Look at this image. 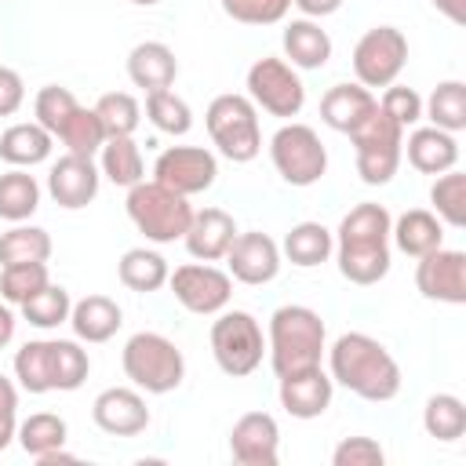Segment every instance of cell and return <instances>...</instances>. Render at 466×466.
<instances>
[{
	"label": "cell",
	"instance_id": "1",
	"mask_svg": "<svg viewBox=\"0 0 466 466\" xmlns=\"http://www.w3.org/2000/svg\"><path fill=\"white\" fill-rule=\"evenodd\" d=\"M390 222L393 215L386 211V204H375V200H360L342 215L339 229L331 233L335 237L331 255L339 262V273L350 284L371 288L390 273V255H393Z\"/></svg>",
	"mask_w": 466,
	"mask_h": 466
},
{
	"label": "cell",
	"instance_id": "2",
	"mask_svg": "<svg viewBox=\"0 0 466 466\" xmlns=\"http://www.w3.org/2000/svg\"><path fill=\"white\" fill-rule=\"evenodd\" d=\"M324 353H328L331 382L350 390L353 397L386 404L400 393V364L379 339L364 331H342Z\"/></svg>",
	"mask_w": 466,
	"mask_h": 466
},
{
	"label": "cell",
	"instance_id": "3",
	"mask_svg": "<svg viewBox=\"0 0 466 466\" xmlns=\"http://www.w3.org/2000/svg\"><path fill=\"white\" fill-rule=\"evenodd\" d=\"M324 350H328V328L317 309L288 302L269 313L266 357H269V368L277 379L291 375V371L317 368L324 360Z\"/></svg>",
	"mask_w": 466,
	"mask_h": 466
},
{
	"label": "cell",
	"instance_id": "4",
	"mask_svg": "<svg viewBox=\"0 0 466 466\" xmlns=\"http://www.w3.org/2000/svg\"><path fill=\"white\" fill-rule=\"evenodd\" d=\"M124 211L131 218V226L149 240V244H175L186 237L189 222H193V204L189 197L160 186L157 178H142L127 189Z\"/></svg>",
	"mask_w": 466,
	"mask_h": 466
},
{
	"label": "cell",
	"instance_id": "5",
	"mask_svg": "<svg viewBox=\"0 0 466 466\" xmlns=\"http://www.w3.org/2000/svg\"><path fill=\"white\" fill-rule=\"evenodd\" d=\"M120 368L135 390L153 393V397L178 390L186 379L182 350L160 331H135L120 350Z\"/></svg>",
	"mask_w": 466,
	"mask_h": 466
},
{
	"label": "cell",
	"instance_id": "6",
	"mask_svg": "<svg viewBox=\"0 0 466 466\" xmlns=\"http://www.w3.org/2000/svg\"><path fill=\"white\" fill-rule=\"evenodd\" d=\"M204 127L211 135V146L233 160V164H248L262 153V127H258V109L248 95L240 91H226L215 95L204 109Z\"/></svg>",
	"mask_w": 466,
	"mask_h": 466
},
{
	"label": "cell",
	"instance_id": "7",
	"mask_svg": "<svg viewBox=\"0 0 466 466\" xmlns=\"http://www.w3.org/2000/svg\"><path fill=\"white\" fill-rule=\"evenodd\" d=\"M208 342H211V357H215L218 371H226L229 379L251 375L266 357V331L255 320V313H248V309L215 313Z\"/></svg>",
	"mask_w": 466,
	"mask_h": 466
},
{
	"label": "cell",
	"instance_id": "8",
	"mask_svg": "<svg viewBox=\"0 0 466 466\" xmlns=\"http://www.w3.org/2000/svg\"><path fill=\"white\" fill-rule=\"evenodd\" d=\"M269 160H273L277 175L288 186L306 189V186H317L324 178V171H328V146L320 142V135L309 124L288 120L269 138Z\"/></svg>",
	"mask_w": 466,
	"mask_h": 466
},
{
	"label": "cell",
	"instance_id": "9",
	"mask_svg": "<svg viewBox=\"0 0 466 466\" xmlns=\"http://www.w3.org/2000/svg\"><path fill=\"white\" fill-rule=\"evenodd\" d=\"M350 142H353V157H357V175H360V182H368V186H386V182H393V175H397V167H400V160H404V153H400V146H404V127H400L397 120H390V116L375 106V113H371L357 131H350Z\"/></svg>",
	"mask_w": 466,
	"mask_h": 466
},
{
	"label": "cell",
	"instance_id": "10",
	"mask_svg": "<svg viewBox=\"0 0 466 466\" xmlns=\"http://www.w3.org/2000/svg\"><path fill=\"white\" fill-rule=\"evenodd\" d=\"M244 87H248V98L255 102V109L269 113V116H280V120H291L302 113L306 106V84L299 76V69L277 55H262L248 66V76H244Z\"/></svg>",
	"mask_w": 466,
	"mask_h": 466
},
{
	"label": "cell",
	"instance_id": "11",
	"mask_svg": "<svg viewBox=\"0 0 466 466\" xmlns=\"http://www.w3.org/2000/svg\"><path fill=\"white\" fill-rule=\"evenodd\" d=\"M353 76L368 91L397 84V76L408 66V36L397 25H371L357 44H353Z\"/></svg>",
	"mask_w": 466,
	"mask_h": 466
},
{
	"label": "cell",
	"instance_id": "12",
	"mask_svg": "<svg viewBox=\"0 0 466 466\" xmlns=\"http://www.w3.org/2000/svg\"><path fill=\"white\" fill-rule=\"evenodd\" d=\"M167 288L175 302L197 317H215L233 299V277L211 262H182L167 273Z\"/></svg>",
	"mask_w": 466,
	"mask_h": 466
},
{
	"label": "cell",
	"instance_id": "13",
	"mask_svg": "<svg viewBox=\"0 0 466 466\" xmlns=\"http://www.w3.org/2000/svg\"><path fill=\"white\" fill-rule=\"evenodd\" d=\"M153 178L182 197H197L215 186L218 178V157L208 146H167L153 160Z\"/></svg>",
	"mask_w": 466,
	"mask_h": 466
},
{
	"label": "cell",
	"instance_id": "14",
	"mask_svg": "<svg viewBox=\"0 0 466 466\" xmlns=\"http://www.w3.org/2000/svg\"><path fill=\"white\" fill-rule=\"evenodd\" d=\"M415 288L430 302L466 306V255L459 248H433L415 262Z\"/></svg>",
	"mask_w": 466,
	"mask_h": 466
},
{
	"label": "cell",
	"instance_id": "15",
	"mask_svg": "<svg viewBox=\"0 0 466 466\" xmlns=\"http://www.w3.org/2000/svg\"><path fill=\"white\" fill-rule=\"evenodd\" d=\"M226 273L248 288L269 284L280 273V244L262 229L237 233L226 251Z\"/></svg>",
	"mask_w": 466,
	"mask_h": 466
},
{
	"label": "cell",
	"instance_id": "16",
	"mask_svg": "<svg viewBox=\"0 0 466 466\" xmlns=\"http://www.w3.org/2000/svg\"><path fill=\"white\" fill-rule=\"evenodd\" d=\"M91 419L109 437H138L149 426V404L135 386H109L91 400Z\"/></svg>",
	"mask_w": 466,
	"mask_h": 466
},
{
	"label": "cell",
	"instance_id": "17",
	"mask_svg": "<svg viewBox=\"0 0 466 466\" xmlns=\"http://www.w3.org/2000/svg\"><path fill=\"white\" fill-rule=\"evenodd\" d=\"M98 186H102V171L95 164V157H76V153H66L51 164L47 171V193L58 208L66 211H80L87 208L95 197H98Z\"/></svg>",
	"mask_w": 466,
	"mask_h": 466
},
{
	"label": "cell",
	"instance_id": "18",
	"mask_svg": "<svg viewBox=\"0 0 466 466\" xmlns=\"http://www.w3.org/2000/svg\"><path fill=\"white\" fill-rule=\"evenodd\" d=\"M229 455L240 466H277L280 462V426L269 411H244L229 430Z\"/></svg>",
	"mask_w": 466,
	"mask_h": 466
},
{
	"label": "cell",
	"instance_id": "19",
	"mask_svg": "<svg viewBox=\"0 0 466 466\" xmlns=\"http://www.w3.org/2000/svg\"><path fill=\"white\" fill-rule=\"evenodd\" d=\"M331 393H335V382H331V375H328L320 364L277 379L280 408H284L291 419H302V422L320 419V415L331 408Z\"/></svg>",
	"mask_w": 466,
	"mask_h": 466
},
{
	"label": "cell",
	"instance_id": "20",
	"mask_svg": "<svg viewBox=\"0 0 466 466\" xmlns=\"http://www.w3.org/2000/svg\"><path fill=\"white\" fill-rule=\"evenodd\" d=\"M237 233L240 229H237L229 211L204 208V211H193V222H189L186 237H182V244L197 262H218V258H226V251H229Z\"/></svg>",
	"mask_w": 466,
	"mask_h": 466
},
{
	"label": "cell",
	"instance_id": "21",
	"mask_svg": "<svg viewBox=\"0 0 466 466\" xmlns=\"http://www.w3.org/2000/svg\"><path fill=\"white\" fill-rule=\"evenodd\" d=\"M375 106H379V98L364 87V84H335V87H328L324 91V98H320V120L331 127V131H339V135H350V131H357L371 113H375Z\"/></svg>",
	"mask_w": 466,
	"mask_h": 466
},
{
	"label": "cell",
	"instance_id": "22",
	"mask_svg": "<svg viewBox=\"0 0 466 466\" xmlns=\"http://www.w3.org/2000/svg\"><path fill=\"white\" fill-rule=\"evenodd\" d=\"M400 153L408 157V164L422 175H444L459 164V138L451 131L441 127H411V135L404 138Z\"/></svg>",
	"mask_w": 466,
	"mask_h": 466
},
{
	"label": "cell",
	"instance_id": "23",
	"mask_svg": "<svg viewBox=\"0 0 466 466\" xmlns=\"http://www.w3.org/2000/svg\"><path fill=\"white\" fill-rule=\"evenodd\" d=\"M178 76V58L167 44L160 40H142L127 51V80L135 87H142L146 95L149 91H164L171 87Z\"/></svg>",
	"mask_w": 466,
	"mask_h": 466
},
{
	"label": "cell",
	"instance_id": "24",
	"mask_svg": "<svg viewBox=\"0 0 466 466\" xmlns=\"http://www.w3.org/2000/svg\"><path fill=\"white\" fill-rule=\"evenodd\" d=\"M124 324V309L109 299V295H84L73 302L69 309V328H73V339L87 342V346H98V342H109Z\"/></svg>",
	"mask_w": 466,
	"mask_h": 466
},
{
	"label": "cell",
	"instance_id": "25",
	"mask_svg": "<svg viewBox=\"0 0 466 466\" xmlns=\"http://www.w3.org/2000/svg\"><path fill=\"white\" fill-rule=\"evenodd\" d=\"M280 47L284 62H291L295 69H324L331 58V36L317 18H291L280 33Z\"/></svg>",
	"mask_w": 466,
	"mask_h": 466
},
{
	"label": "cell",
	"instance_id": "26",
	"mask_svg": "<svg viewBox=\"0 0 466 466\" xmlns=\"http://www.w3.org/2000/svg\"><path fill=\"white\" fill-rule=\"evenodd\" d=\"M390 244L408 258H419L444 244V222L426 208H411L390 222Z\"/></svg>",
	"mask_w": 466,
	"mask_h": 466
},
{
	"label": "cell",
	"instance_id": "27",
	"mask_svg": "<svg viewBox=\"0 0 466 466\" xmlns=\"http://www.w3.org/2000/svg\"><path fill=\"white\" fill-rule=\"evenodd\" d=\"M51 149H55V135L36 120H18L0 131V160L11 167H36L51 157Z\"/></svg>",
	"mask_w": 466,
	"mask_h": 466
},
{
	"label": "cell",
	"instance_id": "28",
	"mask_svg": "<svg viewBox=\"0 0 466 466\" xmlns=\"http://www.w3.org/2000/svg\"><path fill=\"white\" fill-rule=\"evenodd\" d=\"M335 251V237L324 222H295L288 233H284V244H280V258H288L291 266L299 269H313L320 262H328Z\"/></svg>",
	"mask_w": 466,
	"mask_h": 466
},
{
	"label": "cell",
	"instance_id": "29",
	"mask_svg": "<svg viewBox=\"0 0 466 466\" xmlns=\"http://www.w3.org/2000/svg\"><path fill=\"white\" fill-rule=\"evenodd\" d=\"M15 382L33 397L55 393V339H29L25 346H18Z\"/></svg>",
	"mask_w": 466,
	"mask_h": 466
},
{
	"label": "cell",
	"instance_id": "30",
	"mask_svg": "<svg viewBox=\"0 0 466 466\" xmlns=\"http://www.w3.org/2000/svg\"><path fill=\"white\" fill-rule=\"evenodd\" d=\"M98 171H102V178H109L113 186H124V189L142 182L146 178V160H142L138 142L131 135L106 138L102 149H98Z\"/></svg>",
	"mask_w": 466,
	"mask_h": 466
},
{
	"label": "cell",
	"instance_id": "31",
	"mask_svg": "<svg viewBox=\"0 0 466 466\" xmlns=\"http://www.w3.org/2000/svg\"><path fill=\"white\" fill-rule=\"evenodd\" d=\"M167 258L153 248H127L116 262V277L127 291H138V295H149V291H160L167 284Z\"/></svg>",
	"mask_w": 466,
	"mask_h": 466
},
{
	"label": "cell",
	"instance_id": "32",
	"mask_svg": "<svg viewBox=\"0 0 466 466\" xmlns=\"http://www.w3.org/2000/svg\"><path fill=\"white\" fill-rule=\"evenodd\" d=\"M40 208V182L29 175V167H11L0 175V218L4 222H25Z\"/></svg>",
	"mask_w": 466,
	"mask_h": 466
},
{
	"label": "cell",
	"instance_id": "33",
	"mask_svg": "<svg viewBox=\"0 0 466 466\" xmlns=\"http://www.w3.org/2000/svg\"><path fill=\"white\" fill-rule=\"evenodd\" d=\"M422 116L433 127L459 135L466 127V84L462 80H441L430 91V98H422Z\"/></svg>",
	"mask_w": 466,
	"mask_h": 466
},
{
	"label": "cell",
	"instance_id": "34",
	"mask_svg": "<svg viewBox=\"0 0 466 466\" xmlns=\"http://www.w3.org/2000/svg\"><path fill=\"white\" fill-rule=\"evenodd\" d=\"M15 441L22 444V451H25L29 459H40V455H47V451H55V448H66L69 426H66V419L55 415V411H33L29 419L18 422Z\"/></svg>",
	"mask_w": 466,
	"mask_h": 466
},
{
	"label": "cell",
	"instance_id": "35",
	"mask_svg": "<svg viewBox=\"0 0 466 466\" xmlns=\"http://www.w3.org/2000/svg\"><path fill=\"white\" fill-rule=\"evenodd\" d=\"M47 258H51V233L44 226L11 222V229L0 233V266L47 262Z\"/></svg>",
	"mask_w": 466,
	"mask_h": 466
},
{
	"label": "cell",
	"instance_id": "36",
	"mask_svg": "<svg viewBox=\"0 0 466 466\" xmlns=\"http://www.w3.org/2000/svg\"><path fill=\"white\" fill-rule=\"evenodd\" d=\"M422 430L444 444L459 441L466 433V404L455 393H433L422 408Z\"/></svg>",
	"mask_w": 466,
	"mask_h": 466
},
{
	"label": "cell",
	"instance_id": "37",
	"mask_svg": "<svg viewBox=\"0 0 466 466\" xmlns=\"http://www.w3.org/2000/svg\"><path fill=\"white\" fill-rule=\"evenodd\" d=\"M146 120H149L160 135L182 138V135H189V127H193V109H189V102H186L182 95H175L171 87H164V91H149V95H146Z\"/></svg>",
	"mask_w": 466,
	"mask_h": 466
},
{
	"label": "cell",
	"instance_id": "38",
	"mask_svg": "<svg viewBox=\"0 0 466 466\" xmlns=\"http://www.w3.org/2000/svg\"><path fill=\"white\" fill-rule=\"evenodd\" d=\"M430 204H433V215L451 226V229H462L466 226V175L462 171H444V175H433V186H430Z\"/></svg>",
	"mask_w": 466,
	"mask_h": 466
},
{
	"label": "cell",
	"instance_id": "39",
	"mask_svg": "<svg viewBox=\"0 0 466 466\" xmlns=\"http://www.w3.org/2000/svg\"><path fill=\"white\" fill-rule=\"evenodd\" d=\"M22 317L33 324V328H40V331H51V328H62V324H69V309H73V299H69V291L62 288V284H44L33 299H25L22 306Z\"/></svg>",
	"mask_w": 466,
	"mask_h": 466
},
{
	"label": "cell",
	"instance_id": "40",
	"mask_svg": "<svg viewBox=\"0 0 466 466\" xmlns=\"http://www.w3.org/2000/svg\"><path fill=\"white\" fill-rule=\"evenodd\" d=\"M55 138H62L66 153H76V157H98V149H102V142H106V127H102V120H98L95 109L76 106L73 116L62 124V131H58Z\"/></svg>",
	"mask_w": 466,
	"mask_h": 466
},
{
	"label": "cell",
	"instance_id": "41",
	"mask_svg": "<svg viewBox=\"0 0 466 466\" xmlns=\"http://www.w3.org/2000/svg\"><path fill=\"white\" fill-rule=\"evenodd\" d=\"M106 127V138H116V135H135L138 124H142V106L135 95L127 91H106L95 106H91Z\"/></svg>",
	"mask_w": 466,
	"mask_h": 466
},
{
	"label": "cell",
	"instance_id": "42",
	"mask_svg": "<svg viewBox=\"0 0 466 466\" xmlns=\"http://www.w3.org/2000/svg\"><path fill=\"white\" fill-rule=\"evenodd\" d=\"M44 284H51L47 262H18V266H0V299L7 306H22L33 299Z\"/></svg>",
	"mask_w": 466,
	"mask_h": 466
},
{
	"label": "cell",
	"instance_id": "43",
	"mask_svg": "<svg viewBox=\"0 0 466 466\" xmlns=\"http://www.w3.org/2000/svg\"><path fill=\"white\" fill-rule=\"evenodd\" d=\"M91 371V357L80 346V339H55V390L73 393L84 386Z\"/></svg>",
	"mask_w": 466,
	"mask_h": 466
},
{
	"label": "cell",
	"instance_id": "44",
	"mask_svg": "<svg viewBox=\"0 0 466 466\" xmlns=\"http://www.w3.org/2000/svg\"><path fill=\"white\" fill-rule=\"evenodd\" d=\"M76 106H80V102H76V95H73L69 87L47 84V87H40L36 98H33V120H36L40 127H47L51 135H58L62 124L73 116Z\"/></svg>",
	"mask_w": 466,
	"mask_h": 466
},
{
	"label": "cell",
	"instance_id": "45",
	"mask_svg": "<svg viewBox=\"0 0 466 466\" xmlns=\"http://www.w3.org/2000/svg\"><path fill=\"white\" fill-rule=\"evenodd\" d=\"M218 4L240 25H277L291 11V0H218Z\"/></svg>",
	"mask_w": 466,
	"mask_h": 466
},
{
	"label": "cell",
	"instance_id": "46",
	"mask_svg": "<svg viewBox=\"0 0 466 466\" xmlns=\"http://www.w3.org/2000/svg\"><path fill=\"white\" fill-rule=\"evenodd\" d=\"M379 109H382L390 120H397V124L408 131V127H415V124L422 120V95H419L415 87H404V84H390V87H382Z\"/></svg>",
	"mask_w": 466,
	"mask_h": 466
},
{
	"label": "cell",
	"instance_id": "47",
	"mask_svg": "<svg viewBox=\"0 0 466 466\" xmlns=\"http://www.w3.org/2000/svg\"><path fill=\"white\" fill-rule=\"evenodd\" d=\"M386 451L375 437H342L331 451V466H382Z\"/></svg>",
	"mask_w": 466,
	"mask_h": 466
},
{
	"label": "cell",
	"instance_id": "48",
	"mask_svg": "<svg viewBox=\"0 0 466 466\" xmlns=\"http://www.w3.org/2000/svg\"><path fill=\"white\" fill-rule=\"evenodd\" d=\"M18 433V382L0 375V451Z\"/></svg>",
	"mask_w": 466,
	"mask_h": 466
},
{
	"label": "cell",
	"instance_id": "49",
	"mask_svg": "<svg viewBox=\"0 0 466 466\" xmlns=\"http://www.w3.org/2000/svg\"><path fill=\"white\" fill-rule=\"evenodd\" d=\"M25 102V84L18 76V69L0 66V116H15Z\"/></svg>",
	"mask_w": 466,
	"mask_h": 466
},
{
	"label": "cell",
	"instance_id": "50",
	"mask_svg": "<svg viewBox=\"0 0 466 466\" xmlns=\"http://www.w3.org/2000/svg\"><path fill=\"white\" fill-rule=\"evenodd\" d=\"M291 7H299V15L302 18H328V15H335L339 7H342V0H291Z\"/></svg>",
	"mask_w": 466,
	"mask_h": 466
},
{
	"label": "cell",
	"instance_id": "51",
	"mask_svg": "<svg viewBox=\"0 0 466 466\" xmlns=\"http://www.w3.org/2000/svg\"><path fill=\"white\" fill-rule=\"evenodd\" d=\"M448 22H455V25H462L466 22V0H430Z\"/></svg>",
	"mask_w": 466,
	"mask_h": 466
},
{
	"label": "cell",
	"instance_id": "52",
	"mask_svg": "<svg viewBox=\"0 0 466 466\" xmlns=\"http://www.w3.org/2000/svg\"><path fill=\"white\" fill-rule=\"evenodd\" d=\"M15 324H18V320H15V309H11V306L0 299V350H4V346L15 339Z\"/></svg>",
	"mask_w": 466,
	"mask_h": 466
},
{
	"label": "cell",
	"instance_id": "53",
	"mask_svg": "<svg viewBox=\"0 0 466 466\" xmlns=\"http://www.w3.org/2000/svg\"><path fill=\"white\" fill-rule=\"evenodd\" d=\"M36 462H40V466H58V462H76V455H69L66 448H55V451H47V455H40Z\"/></svg>",
	"mask_w": 466,
	"mask_h": 466
},
{
	"label": "cell",
	"instance_id": "54",
	"mask_svg": "<svg viewBox=\"0 0 466 466\" xmlns=\"http://www.w3.org/2000/svg\"><path fill=\"white\" fill-rule=\"evenodd\" d=\"M131 4H138V7H153V4H160V0H131Z\"/></svg>",
	"mask_w": 466,
	"mask_h": 466
}]
</instances>
